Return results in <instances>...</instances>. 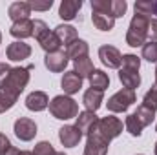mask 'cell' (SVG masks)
<instances>
[{"label":"cell","instance_id":"6da1fadb","mask_svg":"<svg viewBox=\"0 0 157 155\" xmlns=\"http://www.w3.org/2000/svg\"><path fill=\"white\" fill-rule=\"evenodd\" d=\"M33 70V66H28V68H11V71H9V75L6 77V80L0 84V91H4V93H7V95H11V97H15V99H18V95L26 89V86H28V82H29V71Z\"/></svg>","mask_w":157,"mask_h":155},{"label":"cell","instance_id":"7a4b0ae2","mask_svg":"<svg viewBox=\"0 0 157 155\" xmlns=\"http://www.w3.org/2000/svg\"><path fill=\"white\" fill-rule=\"evenodd\" d=\"M150 17H144V15H139L135 13L133 18L130 20V26H128V31H126V44L132 46V47H143L146 44L148 39V24H150Z\"/></svg>","mask_w":157,"mask_h":155},{"label":"cell","instance_id":"3957f363","mask_svg":"<svg viewBox=\"0 0 157 155\" xmlns=\"http://www.w3.org/2000/svg\"><path fill=\"white\" fill-rule=\"evenodd\" d=\"M49 113L59 120H70L77 119L78 104L70 95H57L49 100Z\"/></svg>","mask_w":157,"mask_h":155},{"label":"cell","instance_id":"277c9868","mask_svg":"<svg viewBox=\"0 0 157 155\" xmlns=\"http://www.w3.org/2000/svg\"><path fill=\"white\" fill-rule=\"evenodd\" d=\"M33 37L37 39L40 47L46 53H53L60 49V40L57 39L55 31H51L48 28V24L44 20H33Z\"/></svg>","mask_w":157,"mask_h":155},{"label":"cell","instance_id":"5b68a950","mask_svg":"<svg viewBox=\"0 0 157 155\" xmlns=\"http://www.w3.org/2000/svg\"><path fill=\"white\" fill-rule=\"evenodd\" d=\"M95 131L108 142H112L115 137H119L122 133V120L119 117L113 115H106L102 119H99L97 126H95Z\"/></svg>","mask_w":157,"mask_h":155},{"label":"cell","instance_id":"8992f818","mask_svg":"<svg viewBox=\"0 0 157 155\" xmlns=\"http://www.w3.org/2000/svg\"><path fill=\"white\" fill-rule=\"evenodd\" d=\"M135 100H137L135 91L122 88V89H119L117 93H113V95L108 99V110H110L112 113H124V112H128V108H130Z\"/></svg>","mask_w":157,"mask_h":155},{"label":"cell","instance_id":"52a82bcc","mask_svg":"<svg viewBox=\"0 0 157 155\" xmlns=\"http://www.w3.org/2000/svg\"><path fill=\"white\" fill-rule=\"evenodd\" d=\"M13 131H15V135H17L20 141L29 142V141H33L35 135H37V124H35V120L29 119V117H20V119L15 120Z\"/></svg>","mask_w":157,"mask_h":155},{"label":"cell","instance_id":"ba28073f","mask_svg":"<svg viewBox=\"0 0 157 155\" xmlns=\"http://www.w3.org/2000/svg\"><path fill=\"white\" fill-rule=\"evenodd\" d=\"M68 62H70V57H68L66 49H59V51H53V53H46V57H44V66L51 73L64 71L68 68Z\"/></svg>","mask_w":157,"mask_h":155},{"label":"cell","instance_id":"9c48e42d","mask_svg":"<svg viewBox=\"0 0 157 155\" xmlns=\"http://www.w3.org/2000/svg\"><path fill=\"white\" fill-rule=\"evenodd\" d=\"M99 59L104 66L112 68V70H119L121 64H122V55L115 46H110V44H104L99 47Z\"/></svg>","mask_w":157,"mask_h":155},{"label":"cell","instance_id":"30bf717a","mask_svg":"<svg viewBox=\"0 0 157 155\" xmlns=\"http://www.w3.org/2000/svg\"><path fill=\"white\" fill-rule=\"evenodd\" d=\"M108 146L110 142L104 141L95 130L88 135L86 146H84V153L82 155H108Z\"/></svg>","mask_w":157,"mask_h":155},{"label":"cell","instance_id":"8fae6325","mask_svg":"<svg viewBox=\"0 0 157 155\" xmlns=\"http://www.w3.org/2000/svg\"><path fill=\"white\" fill-rule=\"evenodd\" d=\"M6 57L11 60V62H22L26 59L31 57V46L22 42V40H15L7 46L6 49Z\"/></svg>","mask_w":157,"mask_h":155},{"label":"cell","instance_id":"7c38bea8","mask_svg":"<svg viewBox=\"0 0 157 155\" xmlns=\"http://www.w3.org/2000/svg\"><path fill=\"white\" fill-rule=\"evenodd\" d=\"M82 139V133L78 131V128L75 124H66L59 130V141L62 146L66 148H75Z\"/></svg>","mask_w":157,"mask_h":155},{"label":"cell","instance_id":"4fadbf2b","mask_svg":"<svg viewBox=\"0 0 157 155\" xmlns=\"http://www.w3.org/2000/svg\"><path fill=\"white\" fill-rule=\"evenodd\" d=\"M97 122H99V117L95 115L93 112H80L77 115L75 126L78 128V131H80L82 135H90V133L95 130Z\"/></svg>","mask_w":157,"mask_h":155},{"label":"cell","instance_id":"5bb4252c","mask_svg":"<svg viewBox=\"0 0 157 155\" xmlns=\"http://www.w3.org/2000/svg\"><path fill=\"white\" fill-rule=\"evenodd\" d=\"M29 15H31L29 2H13L7 7V17L13 20V24L22 22V20H29Z\"/></svg>","mask_w":157,"mask_h":155},{"label":"cell","instance_id":"9a60e30c","mask_svg":"<svg viewBox=\"0 0 157 155\" xmlns=\"http://www.w3.org/2000/svg\"><path fill=\"white\" fill-rule=\"evenodd\" d=\"M49 106V99L44 91H31L26 97V108L29 112H44Z\"/></svg>","mask_w":157,"mask_h":155},{"label":"cell","instance_id":"2e32d148","mask_svg":"<svg viewBox=\"0 0 157 155\" xmlns=\"http://www.w3.org/2000/svg\"><path fill=\"white\" fill-rule=\"evenodd\" d=\"M102 99H104V91H97L93 88L86 89L84 91V97H82V104L86 108V112H97L101 106H102Z\"/></svg>","mask_w":157,"mask_h":155},{"label":"cell","instance_id":"e0dca14e","mask_svg":"<svg viewBox=\"0 0 157 155\" xmlns=\"http://www.w3.org/2000/svg\"><path fill=\"white\" fill-rule=\"evenodd\" d=\"M119 80L126 89L135 91V88L141 86V75L137 70H130V68H119Z\"/></svg>","mask_w":157,"mask_h":155},{"label":"cell","instance_id":"ac0fdd59","mask_svg":"<svg viewBox=\"0 0 157 155\" xmlns=\"http://www.w3.org/2000/svg\"><path fill=\"white\" fill-rule=\"evenodd\" d=\"M60 86H62V89H64L66 95H75V93L80 91V88H82V78L78 77L73 70L71 71H66L62 75Z\"/></svg>","mask_w":157,"mask_h":155},{"label":"cell","instance_id":"d6986e66","mask_svg":"<svg viewBox=\"0 0 157 155\" xmlns=\"http://www.w3.org/2000/svg\"><path fill=\"white\" fill-rule=\"evenodd\" d=\"M82 7V0H62L59 6V17L62 20H73Z\"/></svg>","mask_w":157,"mask_h":155},{"label":"cell","instance_id":"ffe728a7","mask_svg":"<svg viewBox=\"0 0 157 155\" xmlns=\"http://www.w3.org/2000/svg\"><path fill=\"white\" fill-rule=\"evenodd\" d=\"M53 31H55L57 39L60 40V46H64V47H68L70 44H73V42L78 39L77 29H75L73 26H70V24H60V26H57Z\"/></svg>","mask_w":157,"mask_h":155},{"label":"cell","instance_id":"44dd1931","mask_svg":"<svg viewBox=\"0 0 157 155\" xmlns=\"http://www.w3.org/2000/svg\"><path fill=\"white\" fill-rule=\"evenodd\" d=\"M9 35L15 37L17 40H24L33 37V20H22V22H15L9 28Z\"/></svg>","mask_w":157,"mask_h":155},{"label":"cell","instance_id":"7402d4cb","mask_svg":"<svg viewBox=\"0 0 157 155\" xmlns=\"http://www.w3.org/2000/svg\"><path fill=\"white\" fill-rule=\"evenodd\" d=\"M66 53H68V57L73 59V62H75V60L82 59V57H88V53H90V46H88L86 40L77 39L73 44H70V46L66 47Z\"/></svg>","mask_w":157,"mask_h":155},{"label":"cell","instance_id":"603a6c76","mask_svg":"<svg viewBox=\"0 0 157 155\" xmlns=\"http://www.w3.org/2000/svg\"><path fill=\"white\" fill-rule=\"evenodd\" d=\"M73 71H75L82 80H84V78H90L91 73L95 71L91 59H90V57H82V59L75 60V62H73Z\"/></svg>","mask_w":157,"mask_h":155},{"label":"cell","instance_id":"cb8c5ba5","mask_svg":"<svg viewBox=\"0 0 157 155\" xmlns=\"http://www.w3.org/2000/svg\"><path fill=\"white\" fill-rule=\"evenodd\" d=\"M91 20H93V26L101 31H112L115 26V18L104 13H97V11H91Z\"/></svg>","mask_w":157,"mask_h":155},{"label":"cell","instance_id":"d4e9b609","mask_svg":"<svg viewBox=\"0 0 157 155\" xmlns=\"http://www.w3.org/2000/svg\"><path fill=\"white\" fill-rule=\"evenodd\" d=\"M90 86H91L93 89H97V91L108 89V86H110V77H108V73H104L102 70H95V71L91 73V77H90Z\"/></svg>","mask_w":157,"mask_h":155},{"label":"cell","instance_id":"484cf974","mask_svg":"<svg viewBox=\"0 0 157 155\" xmlns=\"http://www.w3.org/2000/svg\"><path fill=\"white\" fill-rule=\"evenodd\" d=\"M133 113H135L137 120L141 122V126H143V128L150 126V124L154 122V119H155V112L148 110V108H146V106H143V104H141V106H139V108H137V110H135Z\"/></svg>","mask_w":157,"mask_h":155},{"label":"cell","instance_id":"4316f807","mask_svg":"<svg viewBox=\"0 0 157 155\" xmlns=\"http://www.w3.org/2000/svg\"><path fill=\"white\" fill-rule=\"evenodd\" d=\"M124 128H126V131H128L130 135H133V137H141V133H143V126H141V122L137 120L135 113H130V115L126 117Z\"/></svg>","mask_w":157,"mask_h":155},{"label":"cell","instance_id":"83f0119b","mask_svg":"<svg viewBox=\"0 0 157 155\" xmlns=\"http://www.w3.org/2000/svg\"><path fill=\"white\" fill-rule=\"evenodd\" d=\"M143 106H146V108L152 110V112H157V86H152V88L144 93V97H143Z\"/></svg>","mask_w":157,"mask_h":155},{"label":"cell","instance_id":"f1b7e54d","mask_svg":"<svg viewBox=\"0 0 157 155\" xmlns=\"http://www.w3.org/2000/svg\"><path fill=\"white\" fill-rule=\"evenodd\" d=\"M141 57L144 60H148V62H155L157 64V42H146L143 46Z\"/></svg>","mask_w":157,"mask_h":155},{"label":"cell","instance_id":"f546056e","mask_svg":"<svg viewBox=\"0 0 157 155\" xmlns=\"http://www.w3.org/2000/svg\"><path fill=\"white\" fill-rule=\"evenodd\" d=\"M121 66L139 71V68H141V59H139L137 55H133V53H126V55H122V64H121Z\"/></svg>","mask_w":157,"mask_h":155},{"label":"cell","instance_id":"4dcf8cb0","mask_svg":"<svg viewBox=\"0 0 157 155\" xmlns=\"http://www.w3.org/2000/svg\"><path fill=\"white\" fill-rule=\"evenodd\" d=\"M55 148H53V144L51 142H48V141H40L35 144V150H33V155H55Z\"/></svg>","mask_w":157,"mask_h":155},{"label":"cell","instance_id":"1f68e13d","mask_svg":"<svg viewBox=\"0 0 157 155\" xmlns=\"http://www.w3.org/2000/svg\"><path fill=\"white\" fill-rule=\"evenodd\" d=\"M15 104H17V99H15V97H11V95L0 91V113H6V112L11 110Z\"/></svg>","mask_w":157,"mask_h":155},{"label":"cell","instance_id":"d6a6232c","mask_svg":"<svg viewBox=\"0 0 157 155\" xmlns=\"http://www.w3.org/2000/svg\"><path fill=\"white\" fill-rule=\"evenodd\" d=\"M126 9H128V4H126L124 0H112V13H113V18L124 17Z\"/></svg>","mask_w":157,"mask_h":155},{"label":"cell","instance_id":"836d02e7","mask_svg":"<svg viewBox=\"0 0 157 155\" xmlns=\"http://www.w3.org/2000/svg\"><path fill=\"white\" fill-rule=\"evenodd\" d=\"M51 6H53V0H29V7H31V11L35 9V11H49L51 9Z\"/></svg>","mask_w":157,"mask_h":155},{"label":"cell","instance_id":"e575fe53","mask_svg":"<svg viewBox=\"0 0 157 155\" xmlns=\"http://www.w3.org/2000/svg\"><path fill=\"white\" fill-rule=\"evenodd\" d=\"M11 148H13V146H11V141H9L4 133H0V155H6Z\"/></svg>","mask_w":157,"mask_h":155},{"label":"cell","instance_id":"d590c367","mask_svg":"<svg viewBox=\"0 0 157 155\" xmlns=\"http://www.w3.org/2000/svg\"><path fill=\"white\" fill-rule=\"evenodd\" d=\"M148 39L150 42H157V18H152L148 24Z\"/></svg>","mask_w":157,"mask_h":155},{"label":"cell","instance_id":"8d00e7d4","mask_svg":"<svg viewBox=\"0 0 157 155\" xmlns=\"http://www.w3.org/2000/svg\"><path fill=\"white\" fill-rule=\"evenodd\" d=\"M9 71H11V66L7 62H0V84L6 80V77L9 75Z\"/></svg>","mask_w":157,"mask_h":155},{"label":"cell","instance_id":"74e56055","mask_svg":"<svg viewBox=\"0 0 157 155\" xmlns=\"http://www.w3.org/2000/svg\"><path fill=\"white\" fill-rule=\"evenodd\" d=\"M6 155H33V152H28V150H18V148H11Z\"/></svg>","mask_w":157,"mask_h":155},{"label":"cell","instance_id":"f35d334b","mask_svg":"<svg viewBox=\"0 0 157 155\" xmlns=\"http://www.w3.org/2000/svg\"><path fill=\"white\" fill-rule=\"evenodd\" d=\"M152 15H157V0H152Z\"/></svg>","mask_w":157,"mask_h":155},{"label":"cell","instance_id":"ab89813d","mask_svg":"<svg viewBox=\"0 0 157 155\" xmlns=\"http://www.w3.org/2000/svg\"><path fill=\"white\" fill-rule=\"evenodd\" d=\"M55 155H66V153H64V152H57Z\"/></svg>","mask_w":157,"mask_h":155},{"label":"cell","instance_id":"60d3db41","mask_svg":"<svg viewBox=\"0 0 157 155\" xmlns=\"http://www.w3.org/2000/svg\"><path fill=\"white\" fill-rule=\"evenodd\" d=\"M155 86H157V68H155Z\"/></svg>","mask_w":157,"mask_h":155},{"label":"cell","instance_id":"b9f144b4","mask_svg":"<svg viewBox=\"0 0 157 155\" xmlns=\"http://www.w3.org/2000/svg\"><path fill=\"white\" fill-rule=\"evenodd\" d=\"M154 152H155V155H157V142H155V148H154Z\"/></svg>","mask_w":157,"mask_h":155},{"label":"cell","instance_id":"7bdbcfd3","mask_svg":"<svg viewBox=\"0 0 157 155\" xmlns=\"http://www.w3.org/2000/svg\"><path fill=\"white\" fill-rule=\"evenodd\" d=\"M0 44H2V31H0Z\"/></svg>","mask_w":157,"mask_h":155},{"label":"cell","instance_id":"ee69618b","mask_svg":"<svg viewBox=\"0 0 157 155\" xmlns=\"http://www.w3.org/2000/svg\"><path fill=\"white\" fill-rule=\"evenodd\" d=\"M155 131H157V124H155Z\"/></svg>","mask_w":157,"mask_h":155},{"label":"cell","instance_id":"f6af8a7d","mask_svg":"<svg viewBox=\"0 0 157 155\" xmlns=\"http://www.w3.org/2000/svg\"><path fill=\"white\" fill-rule=\"evenodd\" d=\"M137 155H143V153H137Z\"/></svg>","mask_w":157,"mask_h":155}]
</instances>
